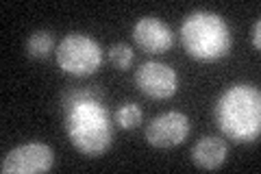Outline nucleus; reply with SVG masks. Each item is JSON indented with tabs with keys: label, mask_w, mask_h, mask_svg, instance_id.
Returning <instances> with one entry per match:
<instances>
[{
	"label": "nucleus",
	"mask_w": 261,
	"mask_h": 174,
	"mask_svg": "<svg viewBox=\"0 0 261 174\" xmlns=\"http://www.w3.org/2000/svg\"><path fill=\"white\" fill-rule=\"evenodd\" d=\"M65 133L72 146L85 157H100L113 142L111 115L92 94L76 92L63 103Z\"/></svg>",
	"instance_id": "f257e3e1"
},
{
	"label": "nucleus",
	"mask_w": 261,
	"mask_h": 174,
	"mask_svg": "<svg viewBox=\"0 0 261 174\" xmlns=\"http://www.w3.org/2000/svg\"><path fill=\"white\" fill-rule=\"evenodd\" d=\"M220 131L235 144L255 142L261 133V94L252 85H233L216 105Z\"/></svg>",
	"instance_id": "f03ea898"
},
{
	"label": "nucleus",
	"mask_w": 261,
	"mask_h": 174,
	"mask_svg": "<svg viewBox=\"0 0 261 174\" xmlns=\"http://www.w3.org/2000/svg\"><path fill=\"white\" fill-rule=\"evenodd\" d=\"M181 41L185 53L196 61L211 63L231 53L233 37L226 22L218 13L196 11L181 24Z\"/></svg>",
	"instance_id": "7ed1b4c3"
},
{
	"label": "nucleus",
	"mask_w": 261,
	"mask_h": 174,
	"mask_svg": "<svg viewBox=\"0 0 261 174\" xmlns=\"http://www.w3.org/2000/svg\"><path fill=\"white\" fill-rule=\"evenodd\" d=\"M55 59L57 65L72 77H89L100 68L102 51L96 39L83 35V33H70L57 46Z\"/></svg>",
	"instance_id": "20e7f679"
},
{
	"label": "nucleus",
	"mask_w": 261,
	"mask_h": 174,
	"mask_svg": "<svg viewBox=\"0 0 261 174\" xmlns=\"http://www.w3.org/2000/svg\"><path fill=\"white\" fill-rule=\"evenodd\" d=\"M55 163V153L50 146L33 142L13 148L7 153L0 163V172L3 174H39L48 172Z\"/></svg>",
	"instance_id": "39448f33"
},
{
	"label": "nucleus",
	"mask_w": 261,
	"mask_h": 174,
	"mask_svg": "<svg viewBox=\"0 0 261 174\" xmlns=\"http://www.w3.org/2000/svg\"><path fill=\"white\" fill-rule=\"evenodd\" d=\"M135 83L140 87V92L148 98L166 101V98L174 96L178 87V77L170 65L159 61H148V63H142L140 70L135 72Z\"/></svg>",
	"instance_id": "423d86ee"
},
{
	"label": "nucleus",
	"mask_w": 261,
	"mask_h": 174,
	"mask_svg": "<svg viewBox=\"0 0 261 174\" xmlns=\"http://www.w3.org/2000/svg\"><path fill=\"white\" fill-rule=\"evenodd\" d=\"M190 135V118L181 111L157 115L146 129V139L154 148H172L183 144Z\"/></svg>",
	"instance_id": "0eeeda50"
},
{
	"label": "nucleus",
	"mask_w": 261,
	"mask_h": 174,
	"mask_svg": "<svg viewBox=\"0 0 261 174\" xmlns=\"http://www.w3.org/2000/svg\"><path fill=\"white\" fill-rule=\"evenodd\" d=\"M133 39L142 51L152 53V55L166 53L174 44L170 27H166V24L157 18H142L137 22L135 29H133Z\"/></svg>",
	"instance_id": "6e6552de"
},
{
	"label": "nucleus",
	"mask_w": 261,
	"mask_h": 174,
	"mask_svg": "<svg viewBox=\"0 0 261 174\" xmlns=\"http://www.w3.org/2000/svg\"><path fill=\"white\" fill-rule=\"evenodd\" d=\"M226 155H228L226 142L218 137H202L192 148V161L200 170H218L226 161Z\"/></svg>",
	"instance_id": "1a4fd4ad"
},
{
	"label": "nucleus",
	"mask_w": 261,
	"mask_h": 174,
	"mask_svg": "<svg viewBox=\"0 0 261 174\" xmlns=\"http://www.w3.org/2000/svg\"><path fill=\"white\" fill-rule=\"evenodd\" d=\"M55 51V39L50 31H35L27 41V55L33 59H46Z\"/></svg>",
	"instance_id": "9d476101"
},
{
	"label": "nucleus",
	"mask_w": 261,
	"mask_h": 174,
	"mask_svg": "<svg viewBox=\"0 0 261 174\" xmlns=\"http://www.w3.org/2000/svg\"><path fill=\"white\" fill-rule=\"evenodd\" d=\"M113 120H116L118 127L124 129V131L137 129L142 124V109L133 103H126V105L118 107V111L113 113Z\"/></svg>",
	"instance_id": "9b49d317"
},
{
	"label": "nucleus",
	"mask_w": 261,
	"mask_h": 174,
	"mask_svg": "<svg viewBox=\"0 0 261 174\" xmlns=\"http://www.w3.org/2000/svg\"><path fill=\"white\" fill-rule=\"evenodd\" d=\"M109 59L118 70H126L128 65L133 63V51H130V46H126V44H116V46H111V51H109Z\"/></svg>",
	"instance_id": "f8f14e48"
},
{
	"label": "nucleus",
	"mask_w": 261,
	"mask_h": 174,
	"mask_svg": "<svg viewBox=\"0 0 261 174\" xmlns=\"http://www.w3.org/2000/svg\"><path fill=\"white\" fill-rule=\"evenodd\" d=\"M250 41H252V48L259 51V48H261V20H257L255 24H252V29H250Z\"/></svg>",
	"instance_id": "ddd939ff"
}]
</instances>
